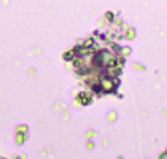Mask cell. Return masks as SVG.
Masks as SVG:
<instances>
[{
    "label": "cell",
    "mask_w": 167,
    "mask_h": 159,
    "mask_svg": "<svg viewBox=\"0 0 167 159\" xmlns=\"http://www.w3.org/2000/svg\"><path fill=\"white\" fill-rule=\"evenodd\" d=\"M78 102H80V103H84V106H86V103H90V102H91V97H88V94H80Z\"/></svg>",
    "instance_id": "1"
}]
</instances>
